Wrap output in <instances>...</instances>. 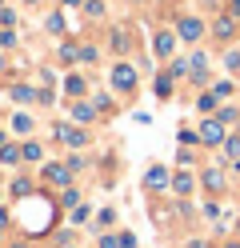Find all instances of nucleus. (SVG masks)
Here are the masks:
<instances>
[{"mask_svg":"<svg viewBox=\"0 0 240 248\" xmlns=\"http://www.w3.org/2000/svg\"><path fill=\"white\" fill-rule=\"evenodd\" d=\"M224 248H240V244H236V240H232V244H224Z\"/></svg>","mask_w":240,"mask_h":248,"instance_id":"obj_38","label":"nucleus"},{"mask_svg":"<svg viewBox=\"0 0 240 248\" xmlns=\"http://www.w3.org/2000/svg\"><path fill=\"white\" fill-rule=\"evenodd\" d=\"M84 8H88V16H104V0H88Z\"/></svg>","mask_w":240,"mask_h":248,"instance_id":"obj_25","label":"nucleus"},{"mask_svg":"<svg viewBox=\"0 0 240 248\" xmlns=\"http://www.w3.org/2000/svg\"><path fill=\"white\" fill-rule=\"evenodd\" d=\"M212 92H216V96H220V100H224V96H228V92H232V84H228V80H220V84H216V88H212Z\"/></svg>","mask_w":240,"mask_h":248,"instance_id":"obj_31","label":"nucleus"},{"mask_svg":"<svg viewBox=\"0 0 240 248\" xmlns=\"http://www.w3.org/2000/svg\"><path fill=\"white\" fill-rule=\"evenodd\" d=\"M20 160H24V152L16 148V144H4V148H0V164H20Z\"/></svg>","mask_w":240,"mask_h":248,"instance_id":"obj_10","label":"nucleus"},{"mask_svg":"<svg viewBox=\"0 0 240 248\" xmlns=\"http://www.w3.org/2000/svg\"><path fill=\"white\" fill-rule=\"evenodd\" d=\"M32 4H36V0H32Z\"/></svg>","mask_w":240,"mask_h":248,"instance_id":"obj_41","label":"nucleus"},{"mask_svg":"<svg viewBox=\"0 0 240 248\" xmlns=\"http://www.w3.org/2000/svg\"><path fill=\"white\" fill-rule=\"evenodd\" d=\"M204 184H208L212 192H220V188H224V176L216 172V168H208V172H204Z\"/></svg>","mask_w":240,"mask_h":248,"instance_id":"obj_17","label":"nucleus"},{"mask_svg":"<svg viewBox=\"0 0 240 248\" xmlns=\"http://www.w3.org/2000/svg\"><path fill=\"white\" fill-rule=\"evenodd\" d=\"M92 108H96V112H108L112 100H108V96H96V100H92Z\"/></svg>","mask_w":240,"mask_h":248,"instance_id":"obj_30","label":"nucleus"},{"mask_svg":"<svg viewBox=\"0 0 240 248\" xmlns=\"http://www.w3.org/2000/svg\"><path fill=\"white\" fill-rule=\"evenodd\" d=\"M120 248H136V236H128V232H124V236H120Z\"/></svg>","mask_w":240,"mask_h":248,"instance_id":"obj_34","label":"nucleus"},{"mask_svg":"<svg viewBox=\"0 0 240 248\" xmlns=\"http://www.w3.org/2000/svg\"><path fill=\"white\" fill-rule=\"evenodd\" d=\"M64 8H80V0H64Z\"/></svg>","mask_w":240,"mask_h":248,"instance_id":"obj_35","label":"nucleus"},{"mask_svg":"<svg viewBox=\"0 0 240 248\" xmlns=\"http://www.w3.org/2000/svg\"><path fill=\"white\" fill-rule=\"evenodd\" d=\"M144 184H148V188L156 192V188H168V184H172V176H168V168H160V164H152L148 172H144Z\"/></svg>","mask_w":240,"mask_h":248,"instance_id":"obj_6","label":"nucleus"},{"mask_svg":"<svg viewBox=\"0 0 240 248\" xmlns=\"http://www.w3.org/2000/svg\"><path fill=\"white\" fill-rule=\"evenodd\" d=\"M64 92H68V96H80V92H84V76H68V80H64Z\"/></svg>","mask_w":240,"mask_h":248,"instance_id":"obj_13","label":"nucleus"},{"mask_svg":"<svg viewBox=\"0 0 240 248\" xmlns=\"http://www.w3.org/2000/svg\"><path fill=\"white\" fill-rule=\"evenodd\" d=\"M236 168H240V164H236Z\"/></svg>","mask_w":240,"mask_h":248,"instance_id":"obj_42","label":"nucleus"},{"mask_svg":"<svg viewBox=\"0 0 240 248\" xmlns=\"http://www.w3.org/2000/svg\"><path fill=\"white\" fill-rule=\"evenodd\" d=\"M60 204H64V208H76V204H80V192H72V188H68V192H64V200H60Z\"/></svg>","mask_w":240,"mask_h":248,"instance_id":"obj_27","label":"nucleus"},{"mask_svg":"<svg viewBox=\"0 0 240 248\" xmlns=\"http://www.w3.org/2000/svg\"><path fill=\"white\" fill-rule=\"evenodd\" d=\"M224 64H228V72H240V52H228V56H224Z\"/></svg>","mask_w":240,"mask_h":248,"instance_id":"obj_28","label":"nucleus"},{"mask_svg":"<svg viewBox=\"0 0 240 248\" xmlns=\"http://www.w3.org/2000/svg\"><path fill=\"white\" fill-rule=\"evenodd\" d=\"M0 148H4V132H0Z\"/></svg>","mask_w":240,"mask_h":248,"instance_id":"obj_39","label":"nucleus"},{"mask_svg":"<svg viewBox=\"0 0 240 248\" xmlns=\"http://www.w3.org/2000/svg\"><path fill=\"white\" fill-rule=\"evenodd\" d=\"M16 44V32H8V28H0V48H12Z\"/></svg>","mask_w":240,"mask_h":248,"instance_id":"obj_26","label":"nucleus"},{"mask_svg":"<svg viewBox=\"0 0 240 248\" xmlns=\"http://www.w3.org/2000/svg\"><path fill=\"white\" fill-rule=\"evenodd\" d=\"M168 92H172V76L160 72V76H156V96H168Z\"/></svg>","mask_w":240,"mask_h":248,"instance_id":"obj_18","label":"nucleus"},{"mask_svg":"<svg viewBox=\"0 0 240 248\" xmlns=\"http://www.w3.org/2000/svg\"><path fill=\"white\" fill-rule=\"evenodd\" d=\"M4 68H8V60H4V52H0V72H4Z\"/></svg>","mask_w":240,"mask_h":248,"instance_id":"obj_37","label":"nucleus"},{"mask_svg":"<svg viewBox=\"0 0 240 248\" xmlns=\"http://www.w3.org/2000/svg\"><path fill=\"white\" fill-rule=\"evenodd\" d=\"M212 32H216L220 40H232V32H236V20H232V16H220V20L212 24Z\"/></svg>","mask_w":240,"mask_h":248,"instance_id":"obj_7","label":"nucleus"},{"mask_svg":"<svg viewBox=\"0 0 240 248\" xmlns=\"http://www.w3.org/2000/svg\"><path fill=\"white\" fill-rule=\"evenodd\" d=\"M44 180H48V184H56V188H68L72 168H68V164H48V168H44Z\"/></svg>","mask_w":240,"mask_h":248,"instance_id":"obj_5","label":"nucleus"},{"mask_svg":"<svg viewBox=\"0 0 240 248\" xmlns=\"http://www.w3.org/2000/svg\"><path fill=\"white\" fill-rule=\"evenodd\" d=\"M12 128H16V132H32V116L16 112V116H12Z\"/></svg>","mask_w":240,"mask_h":248,"instance_id":"obj_19","label":"nucleus"},{"mask_svg":"<svg viewBox=\"0 0 240 248\" xmlns=\"http://www.w3.org/2000/svg\"><path fill=\"white\" fill-rule=\"evenodd\" d=\"M12 196H32V184L28 180H12Z\"/></svg>","mask_w":240,"mask_h":248,"instance_id":"obj_24","label":"nucleus"},{"mask_svg":"<svg viewBox=\"0 0 240 248\" xmlns=\"http://www.w3.org/2000/svg\"><path fill=\"white\" fill-rule=\"evenodd\" d=\"M196 136H200V144H208V148H216V144H224V124H220V120H204Z\"/></svg>","mask_w":240,"mask_h":248,"instance_id":"obj_3","label":"nucleus"},{"mask_svg":"<svg viewBox=\"0 0 240 248\" xmlns=\"http://www.w3.org/2000/svg\"><path fill=\"white\" fill-rule=\"evenodd\" d=\"M20 152H24V160H40V156H44V148H40L36 140H28V144H24Z\"/></svg>","mask_w":240,"mask_h":248,"instance_id":"obj_20","label":"nucleus"},{"mask_svg":"<svg viewBox=\"0 0 240 248\" xmlns=\"http://www.w3.org/2000/svg\"><path fill=\"white\" fill-rule=\"evenodd\" d=\"M112 88L132 92V88H136V68H132V64H112Z\"/></svg>","mask_w":240,"mask_h":248,"instance_id":"obj_2","label":"nucleus"},{"mask_svg":"<svg viewBox=\"0 0 240 248\" xmlns=\"http://www.w3.org/2000/svg\"><path fill=\"white\" fill-rule=\"evenodd\" d=\"M56 136H60L68 148H84V144H88V132L80 128V124H56Z\"/></svg>","mask_w":240,"mask_h":248,"instance_id":"obj_1","label":"nucleus"},{"mask_svg":"<svg viewBox=\"0 0 240 248\" xmlns=\"http://www.w3.org/2000/svg\"><path fill=\"white\" fill-rule=\"evenodd\" d=\"M224 156H240V136H232V140H224Z\"/></svg>","mask_w":240,"mask_h":248,"instance_id":"obj_22","label":"nucleus"},{"mask_svg":"<svg viewBox=\"0 0 240 248\" xmlns=\"http://www.w3.org/2000/svg\"><path fill=\"white\" fill-rule=\"evenodd\" d=\"M172 48H176V36L172 32H160L156 36V56H172Z\"/></svg>","mask_w":240,"mask_h":248,"instance_id":"obj_9","label":"nucleus"},{"mask_svg":"<svg viewBox=\"0 0 240 248\" xmlns=\"http://www.w3.org/2000/svg\"><path fill=\"white\" fill-rule=\"evenodd\" d=\"M216 120L224 124V128H228V124H236V120H240V112H236V108H224V112H220Z\"/></svg>","mask_w":240,"mask_h":248,"instance_id":"obj_23","label":"nucleus"},{"mask_svg":"<svg viewBox=\"0 0 240 248\" xmlns=\"http://www.w3.org/2000/svg\"><path fill=\"white\" fill-rule=\"evenodd\" d=\"M176 36H180V40H200L204 36V24L196 16H180V20H176Z\"/></svg>","mask_w":240,"mask_h":248,"instance_id":"obj_4","label":"nucleus"},{"mask_svg":"<svg viewBox=\"0 0 240 248\" xmlns=\"http://www.w3.org/2000/svg\"><path fill=\"white\" fill-rule=\"evenodd\" d=\"M92 116H96V108H92V104H72V120H76V124H88Z\"/></svg>","mask_w":240,"mask_h":248,"instance_id":"obj_11","label":"nucleus"},{"mask_svg":"<svg viewBox=\"0 0 240 248\" xmlns=\"http://www.w3.org/2000/svg\"><path fill=\"white\" fill-rule=\"evenodd\" d=\"M228 4H232V12H236V16H240V0H228Z\"/></svg>","mask_w":240,"mask_h":248,"instance_id":"obj_36","label":"nucleus"},{"mask_svg":"<svg viewBox=\"0 0 240 248\" xmlns=\"http://www.w3.org/2000/svg\"><path fill=\"white\" fill-rule=\"evenodd\" d=\"M76 60H84V64H88V60H96V48H80V52H76Z\"/></svg>","mask_w":240,"mask_h":248,"instance_id":"obj_32","label":"nucleus"},{"mask_svg":"<svg viewBox=\"0 0 240 248\" xmlns=\"http://www.w3.org/2000/svg\"><path fill=\"white\" fill-rule=\"evenodd\" d=\"M44 28H48L52 36H60V32H64V16H60V12H48V16H44Z\"/></svg>","mask_w":240,"mask_h":248,"instance_id":"obj_12","label":"nucleus"},{"mask_svg":"<svg viewBox=\"0 0 240 248\" xmlns=\"http://www.w3.org/2000/svg\"><path fill=\"white\" fill-rule=\"evenodd\" d=\"M0 24H4V28L16 24V12H12V8H0Z\"/></svg>","mask_w":240,"mask_h":248,"instance_id":"obj_29","label":"nucleus"},{"mask_svg":"<svg viewBox=\"0 0 240 248\" xmlns=\"http://www.w3.org/2000/svg\"><path fill=\"white\" fill-rule=\"evenodd\" d=\"M128 44H132V40H128V32H124V28H116V32H112V52H128Z\"/></svg>","mask_w":240,"mask_h":248,"instance_id":"obj_15","label":"nucleus"},{"mask_svg":"<svg viewBox=\"0 0 240 248\" xmlns=\"http://www.w3.org/2000/svg\"><path fill=\"white\" fill-rule=\"evenodd\" d=\"M216 100H220L216 92H200V100H196V108H200V116H204V112H212V108H216Z\"/></svg>","mask_w":240,"mask_h":248,"instance_id":"obj_14","label":"nucleus"},{"mask_svg":"<svg viewBox=\"0 0 240 248\" xmlns=\"http://www.w3.org/2000/svg\"><path fill=\"white\" fill-rule=\"evenodd\" d=\"M100 248H120V240L116 236H100Z\"/></svg>","mask_w":240,"mask_h":248,"instance_id":"obj_33","label":"nucleus"},{"mask_svg":"<svg viewBox=\"0 0 240 248\" xmlns=\"http://www.w3.org/2000/svg\"><path fill=\"white\" fill-rule=\"evenodd\" d=\"M172 188L180 192V196H184V192H192V176H188V172H176V176H172Z\"/></svg>","mask_w":240,"mask_h":248,"instance_id":"obj_16","label":"nucleus"},{"mask_svg":"<svg viewBox=\"0 0 240 248\" xmlns=\"http://www.w3.org/2000/svg\"><path fill=\"white\" fill-rule=\"evenodd\" d=\"M12 248H28V244H12Z\"/></svg>","mask_w":240,"mask_h":248,"instance_id":"obj_40","label":"nucleus"},{"mask_svg":"<svg viewBox=\"0 0 240 248\" xmlns=\"http://www.w3.org/2000/svg\"><path fill=\"white\" fill-rule=\"evenodd\" d=\"M188 68H192L188 76H196V80H204V76H208V56H204V52H196V56L188 60Z\"/></svg>","mask_w":240,"mask_h":248,"instance_id":"obj_8","label":"nucleus"},{"mask_svg":"<svg viewBox=\"0 0 240 248\" xmlns=\"http://www.w3.org/2000/svg\"><path fill=\"white\" fill-rule=\"evenodd\" d=\"M12 100H20V104H24V100H36V92L24 88V84H16V88H12Z\"/></svg>","mask_w":240,"mask_h":248,"instance_id":"obj_21","label":"nucleus"}]
</instances>
